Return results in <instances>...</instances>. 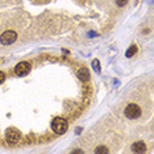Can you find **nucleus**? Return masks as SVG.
<instances>
[{
	"instance_id": "5",
	"label": "nucleus",
	"mask_w": 154,
	"mask_h": 154,
	"mask_svg": "<svg viewBox=\"0 0 154 154\" xmlns=\"http://www.w3.org/2000/svg\"><path fill=\"white\" fill-rule=\"evenodd\" d=\"M20 137H21V134H20V132L15 128H11L5 132V138H7V142L8 143H17L20 141Z\"/></svg>"
},
{
	"instance_id": "10",
	"label": "nucleus",
	"mask_w": 154,
	"mask_h": 154,
	"mask_svg": "<svg viewBox=\"0 0 154 154\" xmlns=\"http://www.w3.org/2000/svg\"><path fill=\"white\" fill-rule=\"evenodd\" d=\"M95 153L96 154H100V153H109V150H108L107 148H106V146H97V148L95 149Z\"/></svg>"
},
{
	"instance_id": "9",
	"label": "nucleus",
	"mask_w": 154,
	"mask_h": 154,
	"mask_svg": "<svg viewBox=\"0 0 154 154\" xmlns=\"http://www.w3.org/2000/svg\"><path fill=\"white\" fill-rule=\"evenodd\" d=\"M92 69L95 70L96 72H100V62H99V59H94L92 61Z\"/></svg>"
},
{
	"instance_id": "1",
	"label": "nucleus",
	"mask_w": 154,
	"mask_h": 154,
	"mask_svg": "<svg viewBox=\"0 0 154 154\" xmlns=\"http://www.w3.org/2000/svg\"><path fill=\"white\" fill-rule=\"evenodd\" d=\"M67 128H69L67 120L63 117H55L53 122H51V129H53L57 134H63V133H66L67 132Z\"/></svg>"
},
{
	"instance_id": "8",
	"label": "nucleus",
	"mask_w": 154,
	"mask_h": 154,
	"mask_svg": "<svg viewBox=\"0 0 154 154\" xmlns=\"http://www.w3.org/2000/svg\"><path fill=\"white\" fill-rule=\"evenodd\" d=\"M136 53H137V46H136V45H132V46L128 49L127 53H125V55H127V58H132Z\"/></svg>"
},
{
	"instance_id": "2",
	"label": "nucleus",
	"mask_w": 154,
	"mask_h": 154,
	"mask_svg": "<svg viewBox=\"0 0 154 154\" xmlns=\"http://www.w3.org/2000/svg\"><path fill=\"white\" fill-rule=\"evenodd\" d=\"M141 108H140L137 104H128L127 107H125V109H124V115H125V117H128L129 120H134V119H138L140 116H141Z\"/></svg>"
},
{
	"instance_id": "3",
	"label": "nucleus",
	"mask_w": 154,
	"mask_h": 154,
	"mask_svg": "<svg viewBox=\"0 0 154 154\" xmlns=\"http://www.w3.org/2000/svg\"><path fill=\"white\" fill-rule=\"evenodd\" d=\"M16 40H17V33L15 30H5V32L0 36V44L5 45V46L16 42Z\"/></svg>"
},
{
	"instance_id": "4",
	"label": "nucleus",
	"mask_w": 154,
	"mask_h": 154,
	"mask_svg": "<svg viewBox=\"0 0 154 154\" xmlns=\"http://www.w3.org/2000/svg\"><path fill=\"white\" fill-rule=\"evenodd\" d=\"M30 69H32V66H30L29 62H20V63L16 65L15 72H16V75H19V76H25L29 74Z\"/></svg>"
},
{
	"instance_id": "13",
	"label": "nucleus",
	"mask_w": 154,
	"mask_h": 154,
	"mask_svg": "<svg viewBox=\"0 0 154 154\" xmlns=\"http://www.w3.org/2000/svg\"><path fill=\"white\" fill-rule=\"evenodd\" d=\"M72 153H79V154H82L83 150H72Z\"/></svg>"
},
{
	"instance_id": "11",
	"label": "nucleus",
	"mask_w": 154,
	"mask_h": 154,
	"mask_svg": "<svg viewBox=\"0 0 154 154\" xmlns=\"http://www.w3.org/2000/svg\"><path fill=\"white\" fill-rule=\"evenodd\" d=\"M115 2H116V4L119 7H124V5H127L128 0H115Z\"/></svg>"
},
{
	"instance_id": "12",
	"label": "nucleus",
	"mask_w": 154,
	"mask_h": 154,
	"mask_svg": "<svg viewBox=\"0 0 154 154\" xmlns=\"http://www.w3.org/2000/svg\"><path fill=\"white\" fill-rule=\"evenodd\" d=\"M5 80V74L3 71H0V83H3Z\"/></svg>"
},
{
	"instance_id": "6",
	"label": "nucleus",
	"mask_w": 154,
	"mask_h": 154,
	"mask_svg": "<svg viewBox=\"0 0 154 154\" xmlns=\"http://www.w3.org/2000/svg\"><path fill=\"white\" fill-rule=\"evenodd\" d=\"M132 152L133 153H145L146 152V145L142 141H137L132 145Z\"/></svg>"
},
{
	"instance_id": "7",
	"label": "nucleus",
	"mask_w": 154,
	"mask_h": 154,
	"mask_svg": "<svg viewBox=\"0 0 154 154\" xmlns=\"http://www.w3.org/2000/svg\"><path fill=\"white\" fill-rule=\"evenodd\" d=\"M78 76L80 79H82V82H87V80L90 79V71L87 69H80L79 71H78Z\"/></svg>"
}]
</instances>
